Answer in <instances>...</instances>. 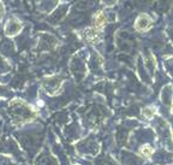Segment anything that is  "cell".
<instances>
[{
	"instance_id": "cell-1",
	"label": "cell",
	"mask_w": 173,
	"mask_h": 165,
	"mask_svg": "<svg viewBox=\"0 0 173 165\" xmlns=\"http://www.w3.org/2000/svg\"><path fill=\"white\" fill-rule=\"evenodd\" d=\"M149 25H150V18H148L147 16H141L136 22V28L139 29V30H144Z\"/></svg>"
},
{
	"instance_id": "cell-2",
	"label": "cell",
	"mask_w": 173,
	"mask_h": 165,
	"mask_svg": "<svg viewBox=\"0 0 173 165\" xmlns=\"http://www.w3.org/2000/svg\"><path fill=\"white\" fill-rule=\"evenodd\" d=\"M106 24V17L102 12H99L95 15L94 17V25L96 28H101V27H104Z\"/></svg>"
},
{
	"instance_id": "cell-3",
	"label": "cell",
	"mask_w": 173,
	"mask_h": 165,
	"mask_svg": "<svg viewBox=\"0 0 173 165\" xmlns=\"http://www.w3.org/2000/svg\"><path fill=\"white\" fill-rule=\"evenodd\" d=\"M84 36H85L87 40L93 41V42L99 40V35H97V33L94 30V29H87V30L84 32Z\"/></svg>"
},
{
	"instance_id": "cell-4",
	"label": "cell",
	"mask_w": 173,
	"mask_h": 165,
	"mask_svg": "<svg viewBox=\"0 0 173 165\" xmlns=\"http://www.w3.org/2000/svg\"><path fill=\"white\" fill-rule=\"evenodd\" d=\"M154 113H155V109L151 107V106H149V107H146L143 110V114L146 116L147 118H151L153 116H154Z\"/></svg>"
},
{
	"instance_id": "cell-5",
	"label": "cell",
	"mask_w": 173,
	"mask_h": 165,
	"mask_svg": "<svg viewBox=\"0 0 173 165\" xmlns=\"http://www.w3.org/2000/svg\"><path fill=\"white\" fill-rule=\"evenodd\" d=\"M141 152L144 154V156H150V154L153 153V148L149 147V146H143L141 148Z\"/></svg>"
}]
</instances>
